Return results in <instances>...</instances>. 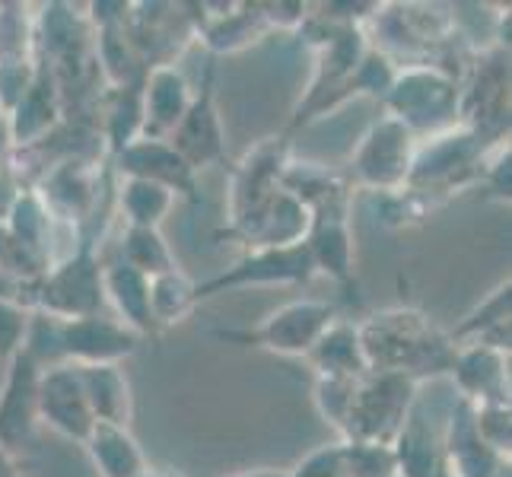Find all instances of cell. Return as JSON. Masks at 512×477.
I'll list each match as a JSON object with an SVG mask.
<instances>
[{"instance_id": "16", "label": "cell", "mask_w": 512, "mask_h": 477, "mask_svg": "<svg viewBox=\"0 0 512 477\" xmlns=\"http://www.w3.org/2000/svg\"><path fill=\"white\" fill-rule=\"evenodd\" d=\"M443 465L449 477H503L506 458L493 452L474 423V404L458 398L452 417H449V433L443 443Z\"/></svg>"}, {"instance_id": "17", "label": "cell", "mask_w": 512, "mask_h": 477, "mask_svg": "<svg viewBox=\"0 0 512 477\" xmlns=\"http://www.w3.org/2000/svg\"><path fill=\"white\" fill-rule=\"evenodd\" d=\"M140 96H144V128H140V137L169 140V134L185 118L194 93L175 67L153 64L144 77V93Z\"/></svg>"}, {"instance_id": "11", "label": "cell", "mask_w": 512, "mask_h": 477, "mask_svg": "<svg viewBox=\"0 0 512 477\" xmlns=\"http://www.w3.org/2000/svg\"><path fill=\"white\" fill-rule=\"evenodd\" d=\"M169 144L194 172L204 166H214L223 159L226 140H223V121H220V109H217L214 64L204 70L201 93L191 96L185 118L179 121V128L169 134Z\"/></svg>"}, {"instance_id": "10", "label": "cell", "mask_w": 512, "mask_h": 477, "mask_svg": "<svg viewBox=\"0 0 512 477\" xmlns=\"http://www.w3.org/2000/svg\"><path fill=\"white\" fill-rule=\"evenodd\" d=\"M39 379L42 366L23 347L7 363V379L0 388V446L7 452L32 443L39 427Z\"/></svg>"}, {"instance_id": "13", "label": "cell", "mask_w": 512, "mask_h": 477, "mask_svg": "<svg viewBox=\"0 0 512 477\" xmlns=\"http://www.w3.org/2000/svg\"><path fill=\"white\" fill-rule=\"evenodd\" d=\"M458 112L468 115V128L481 140H503L509 125V64L503 51H490L478 61V77L458 99Z\"/></svg>"}, {"instance_id": "37", "label": "cell", "mask_w": 512, "mask_h": 477, "mask_svg": "<svg viewBox=\"0 0 512 477\" xmlns=\"http://www.w3.org/2000/svg\"><path fill=\"white\" fill-rule=\"evenodd\" d=\"M0 477H23V468L16 462V455L0 446Z\"/></svg>"}, {"instance_id": "14", "label": "cell", "mask_w": 512, "mask_h": 477, "mask_svg": "<svg viewBox=\"0 0 512 477\" xmlns=\"http://www.w3.org/2000/svg\"><path fill=\"white\" fill-rule=\"evenodd\" d=\"M61 80L55 77V70L45 58L35 64V77L29 83V90L20 96V102L10 109V144L13 147H35L42 140L51 137L58 118H61Z\"/></svg>"}, {"instance_id": "35", "label": "cell", "mask_w": 512, "mask_h": 477, "mask_svg": "<svg viewBox=\"0 0 512 477\" xmlns=\"http://www.w3.org/2000/svg\"><path fill=\"white\" fill-rule=\"evenodd\" d=\"M293 477H347L344 468V443H331L309 452L296 468H290Z\"/></svg>"}, {"instance_id": "31", "label": "cell", "mask_w": 512, "mask_h": 477, "mask_svg": "<svg viewBox=\"0 0 512 477\" xmlns=\"http://www.w3.org/2000/svg\"><path fill=\"white\" fill-rule=\"evenodd\" d=\"M194 306H198V299H194V280L182 268L150 280V309L156 325L182 322L185 315H191Z\"/></svg>"}, {"instance_id": "27", "label": "cell", "mask_w": 512, "mask_h": 477, "mask_svg": "<svg viewBox=\"0 0 512 477\" xmlns=\"http://www.w3.org/2000/svg\"><path fill=\"white\" fill-rule=\"evenodd\" d=\"M223 13L201 16V35L214 51H239L268 29V10L261 4H220Z\"/></svg>"}, {"instance_id": "1", "label": "cell", "mask_w": 512, "mask_h": 477, "mask_svg": "<svg viewBox=\"0 0 512 477\" xmlns=\"http://www.w3.org/2000/svg\"><path fill=\"white\" fill-rule=\"evenodd\" d=\"M369 373H398L417 385L452 373L458 347L420 309H385L357 325Z\"/></svg>"}, {"instance_id": "25", "label": "cell", "mask_w": 512, "mask_h": 477, "mask_svg": "<svg viewBox=\"0 0 512 477\" xmlns=\"http://www.w3.org/2000/svg\"><path fill=\"white\" fill-rule=\"evenodd\" d=\"M83 446L90 452L93 465L102 477H137L147 468V455L128 427L96 423Z\"/></svg>"}, {"instance_id": "40", "label": "cell", "mask_w": 512, "mask_h": 477, "mask_svg": "<svg viewBox=\"0 0 512 477\" xmlns=\"http://www.w3.org/2000/svg\"><path fill=\"white\" fill-rule=\"evenodd\" d=\"M436 477H449V471H446V465H443V471H439Z\"/></svg>"}, {"instance_id": "21", "label": "cell", "mask_w": 512, "mask_h": 477, "mask_svg": "<svg viewBox=\"0 0 512 477\" xmlns=\"http://www.w3.org/2000/svg\"><path fill=\"white\" fill-rule=\"evenodd\" d=\"M306 249L312 255L315 274H328L347 287L353 280V233L347 223V210H328V214H315L306 233Z\"/></svg>"}, {"instance_id": "38", "label": "cell", "mask_w": 512, "mask_h": 477, "mask_svg": "<svg viewBox=\"0 0 512 477\" xmlns=\"http://www.w3.org/2000/svg\"><path fill=\"white\" fill-rule=\"evenodd\" d=\"M233 477H293L290 471H274V468H258V471H242Z\"/></svg>"}, {"instance_id": "22", "label": "cell", "mask_w": 512, "mask_h": 477, "mask_svg": "<svg viewBox=\"0 0 512 477\" xmlns=\"http://www.w3.org/2000/svg\"><path fill=\"white\" fill-rule=\"evenodd\" d=\"M306 360L312 363L319 379H363L369 373L357 325L341 322V318H334L322 331V338L315 341Z\"/></svg>"}, {"instance_id": "26", "label": "cell", "mask_w": 512, "mask_h": 477, "mask_svg": "<svg viewBox=\"0 0 512 477\" xmlns=\"http://www.w3.org/2000/svg\"><path fill=\"white\" fill-rule=\"evenodd\" d=\"M509 280L493 290L484 303L468 312L462 318V325L449 331V341L455 347H468V344H481V347H493L509 353Z\"/></svg>"}, {"instance_id": "9", "label": "cell", "mask_w": 512, "mask_h": 477, "mask_svg": "<svg viewBox=\"0 0 512 477\" xmlns=\"http://www.w3.org/2000/svg\"><path fill=\"white\" fill-rule=\"evenodd\" d=\"M417 137L401 125L398 118L385 115L369 128L360 140V147L353 150L350 169L353 179L369 191L395 194L408 182L411 159H414Z\"/></svg>"}, {"instance_id": "33", "label": "cell", "mask_w": 512, "mask_h": 477, "mask_svg": "<svg viewBox=\"0 0 512 477\" xmlns=\"http://www.w3.org/2000/svg\"><path fill=\"white\" fill-rule=\"evenodd\" d=\"M32 312L16 299H0V363H10L26 347Z\"/></svg>"}, {"instance_id": "18", "label": "cell", "mask_w": 512, "mask_h": 477, "mask_svg": "<svg viewBox=\"0 0 512 477\" xmlns=\"http://www.w3.org/2000/svg\"><path fill=\"white\" fill-rule=\"evenodd\" d=\"M449 376L471 404H509V369L503 350L481 344L458 347Z\"/></svg>"}, {"instance_id": "7", "label": "cell", "mask_w": 512, "mask_h": 477, "mask_svg": "<svg viewBox=\"0 0 512 477\" xmlns=\"http://www.w3.org/2000/svg\"><path fill=\"white\" fill-rule=\"evenodd\" d=\"M315 277V264L306 249V242L287 245V249H252L236 264H229L220 274L194 284L198 306L210 296H220L242 287H299Z\"/></svg>"}, {"instance_id": "32", "label": "cell", "mask_w": 512, "mask_h": 477, "mask_svg": "<svg viewBox=\"0 0 512 477\" xmlns=\"http://www.w3.org/2000/svg\"><path fill=\"white\" fill-rule=\"evenodd\" d=\"M347 477H398V462L392 446L344 443Z\"/></svg>"}, {"instance_id": "34", "label": "cell", "mask_w": 512, "mask_h": 477, "mask_svg": "<svg viewBox=\"0 0 512 477\" xmlns=\"http://www.w3.org/2000/svg\"><path fill=\"white\" fill-rule=\"evenodd\" d=\"M474 423H478V433L484 443L506 458L509 443H512L509 404H474Z\"/></svg>"}, {"instance_id": "29", "label": "cell", "mask_w": 512, "mask_h": 477, "mask_svg": "<svg viewBox=\"0 0 512 477\" xmlns=\"http://www.w3.org/2000/svg\"><path fill=\"white\" fill-rule=\"evenodd\" d=\"M118 258L125 261V264H131V268L140 271L144 277H150V280L179 268V261H175L169 242L163 239L160 229L128 226L125 236H121V255Z\"/></svg>"}, {"instance_id": "36", "label": "cell", "mask_w": 512, "mask_h": 477, "mask_svg": "<svg viewBox=\"0 0 512 477\" xmlns=\"http://www.w3.org/2000/svg\"><path fill=\"white\" fill-rule=\"evenodd\" d=\"M10 118L7 112L0 109V166H7V156H10Z\"/></svg>"}, {"instance_id": "15", "label": "cell", "mask_w": 512, "mask_h": 477, "mask_svg": "<svg viewBox=\"0 0 512 477\" xmlns=\"http://www.w3.org/2000/svg\"><path fill=\"white\" fill-rule=\"evenodd\" d=\"M115 166L125 179L156 182L169 188L172 194H182V198H194L198 194V172L172 150L169 140L137 137L125 150L115 153Z\"/></svg>"}, {"instance_id": "39", "label": "cell", "mask_w": 512, "mask_h": 477, "mask_svg": "<svg viewBox=\"0 0 512 477\" xmlns=\"http://www.w3.org/2000/svg\"><path fill=\"white\" fill-rule=\"evenodd\" d=\"M137 477H169V474H163V471H156V468H150V465H147V468L140 471Z\"/></svg>"}, {"instance_id": "3", "label": "cell", "mask_w": 512, "mask_h": 477, "mask_svg": "<svg viewBox=\"0 0 512 477\" xmlns=\"http://www.w3.org/2000/svg\"><path fill=\"white\" fill-rule=\"evenodd\" d=\"M417 404V382L398 373H366L357 379L341 423V443L392 446Z\"/></svg>"}, {"instance_id": "24", "label": "cell", "mask_w": 512, "mask_h": 477, "mask_svg": "<svg viewBox=\"0 0 512 477\" xmlns=\"http://www.w3.org/2000/svg\"><path fill=\"white\" fill-rule=\"evenodd\" d=\"M392 452L398 462V477H436L443 471V443L436 439L430 420L423 417L417 404L398 430Z\"/></svg>"}, {"instance_id": "12", "label": "cell", "mask_w": 512, "mask_h": 477, "mask_svg": "<svg viewBox=\"0 0 512 477\" xmlns=\"http://www.w3.org/2000/svg\"><path fill=\"white\" fill-rule=\"evenodd\" d=\"M39 420L67 439L86 443V436L96 427V417L90 411V401H86L77 363H58V366L42 369Z\"/></svg>"}, {"instance_id": "23", "label": "cell", "mask_w": 512, "mask_h": 477, "mask_svg": "<svg viewBox=\"0 0 512 477\" xmlns=\"http://www.w3.org/2000/svg\"><path fill=\"white\" fill-rule=\"evenodd\" d=\"M83 379V392L90 401V411L96 423H115L128 427L134 414V398L128 376L121 373L118 363H99V366H77Z\"/></svg>"}, {"instance_id": "41", "label": "cell", "mask_w": 512, "mask_h": 477, "mask_svg": "<svg viewBox=\"0 0 512 477\" xmlns=\"http://www.w3.org/2000/svg\"><path fill=\"white\" fill-rule=\"evenodd\" d=\"M506 477H509V474H506Z\"/></svg>"}, {"instance_id": "28", "label": "cell", "mask_w": 512, "mask_h": 477, "mask_svg": "<svg viewBox=\"0 0 512 477\" xmlns=\"http://www.w3.org/2000/svg\"><path fill=\"white\" fill-rule=\"evenodd\" d=\"M118 204L121 214L128 217V226L137 229H160L175 204V194L156 182L144 179H121L118 185Z\"/></svg>"}, {"instance_id": "8", "label": "cell", "mask_w": 512, "mask_h": 477, "mask_svg": "<svg viewBox=\"0 0 512 477\" xmlns=\"http://www.w3.org/2000/svg\"><path fill=\"white\" fill-rule=\"evenodd\" d=\"M287 163V140H264L242 159L233 179V194H229V236H236L239 242L249 239L264 210L284 188L280 179H284Z\"/></svg>"}, {"instance_id": "20", "label": "cell", "mask_w": 512, "mask_h": 477, "mask_svg": "<svg viewBox=\"0 0 512 477\" xmlns=\"http://www.w3.org/2000/svg\"><path fill=\"white\" fill-rule=\"evenodd\" d=\"M102 290L105 299L112 303L118 322L128 325L140 338H150L160 328L153 322L150 309V277L134 271L131 264H125L121 258H115L112 264H102Z\"/></svg>"}, {"instance_id": "19", "label": "cell", "mask_w": 512, "mask_h": 477, "mask_svg": "<svg viewBox=\"0 0 512 477\" xmlns=\"http://www.w3.org/2000/svg\"><path fill=\"white\" fill-rule=\"evenodd\" d=\"M99 175L86 163H61L51 172H45L42 185L35 188L39 201L45 204L51 220L83 223L96 207Z\"/></svg>"}, {"instance_id": "4", "label": "cell", "mask_w": 512, "mask_h": 477, "mask_svg": "<svg viewBox=\"0 0 512 477\" xmlns=\"http://www.w3.org/2000/svg\"><path fill=\"white\" fill-rule=\"evenodd\" d=\"M338 318V309L322 299H293L274 309L255 328H217L214 338L239 347L280 353V357H309L322 331Z\"/></svg>"}, {"instance_id": "5", "label": "cell", "mask_w": 512, "mask_h": 477, "mask_svg": "<svg viewBox=\"0 0 512 477\" xmlns=\"http://www.w3.org/2000/svg\"><path fill=\"white\" fill-rule=\"evenodd\" d=\"M458 93L455 77L443 74L439 67H404L392 83V90L385 93V109L392 118H398L414 137L420 131L439 134L452 128L458 115Z\"/></svg>"}, {"instance_id": "2", "label": "cell", "mask_w": 512, "mask_h": 477, "mask_svg": "<svg viewBox=\"0 0 512 477\" xmlns=\"http://www.w3.org/2000/svg\"><path fill=\"white\" fill-rule=\"evenodd\" d=\"M20 303L29 312L55 315V318H86L99 315L105 306V290H102V261L96 255V245L90 236H80L77 249L67 258L35 280V284L23 287Z\"/></svg>"}, {"instance_id": "30", "label": "cell", "mask_w": 512, "mask_h": 477, "mask_svg": "<svg viewBox=\"0 0 512 477\" xmlns=\"http://www.w3.org/2000/svg\"><path fill=\"white\" fill-rule=\"evenodd\" d=\"M140 93H144V80L115 90L109 118H105V140H109L112 156L140 137V128H144V96Z\"/></svg>"}, {"instance_id": "6", "label": "cell", "mask_w": 512, "mask_h": 477, "mask_svg": "<svg viewBox=\"0 0 512 477\" xmlns=\"http://www.w3.org/2000/svg\"><path fill=\"white\" fill-rule=\"evenodd\" d=\"M484 163V144L471 128H446L430 134L427 144L414 147L411 172L404 191L411 194H436V191H455L458 185L471 182L481 175Z\"/></svg>"}]
</instances>
